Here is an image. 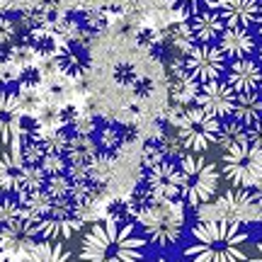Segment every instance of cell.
Masks as SVG:
<instances>
[{"label": "cell", "instance_id": "cell-1", "mask_svg": "<svg viewBox=\"0 0 262 262\" xmlns=\"http://www.w3.org/2000/svg\"><path fill=\"white\" fill-rule=\"evenodd\" d=\"M248 231L233 221H199L192 228L187 260L192 262H245Z\"/></svg>", "mask_w": 262, "mask_h": 262}, {"label": "cell", "instance_id": "cell-2", "mask_svg": "<svg viewBox=\"0 0 262 262\" xmlns=\"http://www.w3.org/2000/svg\"><path fill=\"white\" fill-rule=\"evenodd\" d=\"M143 245L131 224L112 219L95 224L80 245V262H143Z\"/></svg>", "mask_w": 262, "mask_h": 262}, {"label": "cell", "instance_id": "cell-3", "mask_svg": "<svg viewBox=\"0 0 262 262\" xmlns=\"http://www.w3.org/2000/svg\"><path fill=\"white\" fill-rule=\"evenodd\" d=\"M180 168V199L189 206L209 204L219 189L221 172L202 153H187L178 163Z\"/></svg>", "mask_w": 262, "mask_h": 262}, {"label": "cell", "instance_id": "cell-4", "mask_svg": "<svg viewBox=\"0 0 262 262\" xmlns=\"http://www.w3.org/2000/svg\"><path fill=\"white\" fill-rule=\"evenodd\" d=\"M143 235L158 248H170L180 243L185 233V214L175 199H153L139 214Z\"/></svg>", "mask_w": 262, "mask_h": 262}, {"label": "cell", "instance_id": "cell-5", "mask_svg": "<svg viewBox=\"0 0 262 262\" xmlns=\"http://www.w3.org/2000/svg\"><path fill=\"white\" fill-rule=\"evenodd\" d=\"M202 221H233V224H250L257 221V206L250 194V189L231 187L216 202L199 206Z\"/></svg>", "mask_w": 262, "mask_h": 262}, {"label": "cell", "instance_id": "cell-6", "mask_svg": "<svg viewBox=\"0 0 262 262\" xmlns=\"http://www.w3.org/2000/svg\"><path fill=\"white\" fill-rule=\"evenodd\" d=\"M221 175L228 180L231 187H241V189L255 187L262 180V150L253 148L250 143L224 150Z\"/></svg>", "mask_w": 262, "mask_h": 262}, {"label": "cell", "instance_id": "cell-7", "mask_svg": "<svg viewBox=\"0 0 262 262\" xmlns=\"http://www.w3.org/2000/svg\"><path fill=\"white\" fill-rule=\"evenodd\" d=\"M182 73L196 85L211 83V80H221L228 68V58L219 49V44H192V47L182 54Z\"/></svg>", "mask_w": 262, "mask_h": 262}, {"label": "cell", "instance_id": "cell-8", "mask_svg": "<svg viewBox=\"0 0 262 262\" xmlns=\"http://www.w3.org/2000/svg\"><path fill=\"white\" fill-rule=\"evenodd\" d=\"M219 124H221L219 119L202 112L199 107H187L178 119V139L182 148L189 153H204L211 146H216Z\"/></svg>", "mask_w": 262, "mask_h": 262}, {"label": "cell", "instance_id": "cell-9", "mask_svg": "<svg viewBox=\"0 0 262 262\" xmlns=\"http://www.w3.org/2000/svg\"><path fill=\"white\" fill-rule=\"evenodd\" d=\"M41 238L37 233V221L27 216H15L0 224V250L8 257H22Z\"/></svg>", "mask_w": 262, "mask_h": 262}, {"label": "cell", "instance_id": "cell-10", "mask_svg": "<svg viewBox=\"0 0 262 262\" xmlns=\"http://www.w3.org/2000/svg\"><path fill=\"white\" fill-rule=\"evenodd\" d=\"M233 100H235V93L224 80H211V83L196 85L194 107H199V110L206 114H211L219 122L231 117V112H233Z\"/></svg>", "mask_w": 262, "mask_h": 262}, {"label": "cell", "instance_id": "cell-11", "mask_svg": "<svg viewBox=\"0 0 262 262\" xmlns=\"http://www.w3.org/2000/svg\"><path fill=\"white\" fill-rule=\"evenodd\" d=\"M185 27L189 32L192 44H219V39L226 29V19L221 15L219 5L216 8H206L196 12L192 17L185 19Z\"/></svg>", "mask_w": 262, "mask_h": 262}, {"label": "cell", "instance_id": "cell-12", "mask_svg": "<svg viewBox=\"0 0 262 262\" xmlns=\"http://www.w3.org/2000/svg\"><path fill=\"white\" fill-rule=\"evenodd\" d=\"M224 83L228 85L235 95H241V93H260L262 66L257 63L253 56L228 61V68H226V73H224Z\"/></svg>", "mask_w": 262, "mask_h": 262}, {"label": "cell", "instance_id": "cell-13", "mask_svg": "<svg viewBox=\"0 0 262 262\" xmlns=\"http://www.w3.org/2000/svg\"><path fill=\"white\" fill-rule=\"evenodd\" d=\"M25 112L19 107L17 93H12L8 88H0V143L17 148L19 129H22Z\"/></svg>", "mask_w": 262, "mask_h": 262}, {"label": "cell", "instance_id": "cell-14", "mask_svg": "<svg viewBox=\"0 0 262 262\" xmlns=\"http://www.w3.org/2000/svg\"><path fill=\"white\" fill-rule=\"evenodd\" d=\"M54 63L68 78H83L90 71V66H93V56H90V51H88V47H85L83 41L68 39L66 44H61L56 49Z\"/></svg>", "mask_w": 262, "mask_h": 262}, {"label": "cell", "instance_id": "cell-15", "mask_svg": "<svg viewBox=\"0 0 262 262\" xmlns=\"http://www.w3.org/2000/svg\"><path fill=\"white\" fill-rule=\"evenodd\" d=\"M146 187L150 189L153 199H180V168L170 160L153 165Z\"/></svg>", "mask_w": 262, "mask_h": 262}, {"label": "cell", "instance_id": "cell-16", "mask_svg": "<svg viewBox=\"0 0 262 262\" xmlns=\"http://www.w3.org/2000/svg\"><path fill=\"white\" fill-rule=\"evenodd\" d=\"M83 226V221L73 214H66V211H54V214L41 216L37 221V233L41 241H66Z\"/></svg>", "mask_w": 262, "mask_h": 262}, {"label": "cell", "instance_id": "cell-17", "mask_svg": "<svg viewBox=\"0 0 262 262\" xmlns=\"http://www.w3.org/2000/svg\"><path fill=\"white\" fill-rule=\"evenodd\" d=\"M219 49L226 54L228 61L248 58L255 54L257 39H255V34L248 27H226L221 39H219Z\"/></svg>", "mask_w": 262, "mask_h": 262}, {"label": "cell", "instance_id": "cell-18", "mask_svg": "<svg viewBox=\"0 0 262 262\" xmlns=\"http://www.w3.org/2000/svg\"><path fill=\"white\" fill-rule=\"evenodd\" d=\"M29 165L25 163L19 150H5L0 153V189L3 192H17L25 185Z\"/></svg>", "mask_w": 262, "mask_h": 262}, {"label": "cell", "instance_id": "cell-19", "mask_svg": "<svg viewBox=\"0 0 262 262\" xmlns=\"http://www.w3.org/2000/svg\"><path fill=\"white\" fill-rule=\"evenodd\" d=\"M262 0H219V10L226 19V27H250L255 25Z\"/></svg>", "mask_w": 262, "mask_h": 262}, {"label": "cell", "instance_id": "cell-20", "mask_svg": "<svg viewBox=\"0 0 262 262\" xmlns=\"http://www.w3.org/2000/svg\"><path fill=\"white\" fill-rule=\"evenodd\" d=\"M19 262H75L73 253L58 241H39L19 257Z\"/></svg>", "mask_w": 262, "mask_h": 262}, {"label": "cell", "instance_id": "cell-21", "mask_svg": "<svg viewBox=\"0 0 262 262\" xmlns=\"http://www.w3.org/2000/svg\"><path fill=\"white\" fill-rule=\"evenodd\" d=\"M235 122L243 126H253L262 122V93H241L233 100V112H231Z\"/></svg>", "mask_w": 262, "mask_h": 262}, {"label": "cell", "instance_id": "cell-22", "mask_svg": "<svg viewBox=\"0 0 262 262\" xmlns=\"http://www.w3.org/2000/svg\"><path fill=\"white\" fill-rule=\"evenodd\" d=\"M248 143V126H243L241 122H235L233 117L221 119L219 124V136H216V146H221L224 150L238 148Z\"/></svg>", "mask_w": 262, "mask_h": 262}, {"label": "cell", "instance_id": "cell-23", "mask_svg": "<svg viewBox=\"0 0 262 262\" xmlns=\"http://www.w3.org/2000/svg\"><path fill=\"white\" fill-rule=\"evenodd\" d=\"M168 5L172 12H178L180 17H192L196 12H202L206 8H216L219 0H168Z\"/></svg>", "mask_w": 262, "mask_h": 262}, {"label": "cell", "instance_id": "cell-24", "mask_svg": "<svg viewBox=\"0 0 262 262\" xmlns=\"http://www.w3.org/2000/svg\"><path fill=\"white\" fill-rule=\"evenodd\" d=\"M19 37V27L17 22L5 15V12H0V49H10Z\"/></svg>", "mask_w": 262, "mask_h": 262}, {"label": "cell", "instance_id": "cell-25", "mask_svg": "<svg viewBox=\"0 0 262 262\" xmlns=\"http://www.w3.org/2000/svg\"><path fill=\"white\" fill-rule=\"evenodd\" d=\"M39 83H41V68H37V66H22L17 78H15V85L19 90H34Z\"/></svg>", "mask_w": 262, "mask_h": 262}, {"label": "cell", "instance_id": "cell-26", "mask_svg": "<svg viewBox=\"0 0 262 262\" xmlns=\"http://www.w3.org/2000/svg\"><path fill=\"white\" fill-rule=\"evenodd\" d=\"M134 216L139 219V214H136V209L131 206V202H114V204L110 206V219L117 221V224H131Z\"/></svg>", "mask_w": 262, "mask_h": 262}, {"label": "cell", "instance_id": "cell-27", "mask_svg": "<svg viewBox=\"0 0 262 262\" xmlns=\"http://www.w3.org/2000/svg\"><path fill=\"white\" fill-rule=\"evenodd\" d=\"M114 80L119 85H134L139 80V75H136V68L131 63H117L114 66Z\"/></svg>", "mask_w": 262, "mask_h": 262}, {"label": "cell", "instance_id": "cell-28", "mask_svg": "<svg viewBox=\"0 0 262 262\" xmlns=\"http://www.w3.org/2000/svg\"><path fill=\"white\" fill-rule=\"evenodd\" d=\"M248 143H250L253 148H260L262 150V122L253 124V126H248Z\"/></svg>", "mask_w": 262, "mask_h": 262}, {"label": "cell", "instance_id": "cell-29", "mask_svg": "<svg viewBox=\"0 0 262 262\" xmlns=\"http://www.w3.org/2000/svg\"><path fill=\"white\" fill-rule=\"evenodd\" d=\"M41 0H0L3 8H19V10H29V8H37Z\"/></svg>", "mask_w": 262, "mask_h": 262}, {"label": "cell", "instance_id": "cell-30", "mask_svg": "<svg viewBox=\"0 0 262 262\" xmlns=\"http://www.w3.org/2000/svg\"><path fill=\"white\" fill-rule=\"evenodd\" d=\"M131 88H134V90H136L139 95H146V93H150V90H153V85H150L146 78H139V80L131 85Z\"/></svg>", "mask_w": 262, "mask_h": 262}, {"label": "cell", "instance_id": "cell-31", "mask_svg": "<svg viewBox=\"0 0 262 262\" xmlns=\"http://www.w3.org/2000/svg\"><path fill=\"white\" fill-rule=\"evenodd\" d=\"M139 41L143 44V47H148V44H153V41H156V34H153V32H148V29H143V32L139 34Z\"/></svg>", "mask_w": 262, "mask_h": 262}, {"label": "cell", "instance_id": "cell-32", "mask_svg": "<svg viewBox=\"0 0 262 262\" xmlns=\"http://www.w3.org/2000/svg\"><path fill=\"white\" fill-rule=\"evenodd\" d=\"M255 27H257V34L262 39V3H260V10H257V17H255Z\"/></svg>", "mask_w": 262, "mask_h": 262}, {"label": "cell", "instance_id": "cell-33", "mask_svg": "<svg viewBox=\"0 0 262 262\" xmlns=\"http://www.w3.org/2000/svg\"><path fill=\"white\" fill-rule=\"evenodd\" d=\"M250 262H262V241L257 243V250H255V257Z\"/></svg>", "mask_w": 262, "mask_h": 262}, {"label": "cell", "instance_id": "cell-34", "mask_svg": "<svg viewBox=\"0 0 262 262\" xmlns=\"http://www.w3.org/2000/svg\"><path fill=\"white\" fill-rule=\"evenodd\" d=\"M255 56H257V58H255V61H257V63L262 66V41H260V44H257V49H255Z\"/></svg>", "mask_w": 262, "mask_h": 262}, {"label": "cell", "instance_id": "cell-35", "mask_svg": "<svg viewBox=\"0 0 262 262\" xmlns=\"http://www.w3.org/2000/svg\"><path fill=\"white\" fill-rule=\"evenodd\" d=\"M0 262H12V260H10V257H3V255H0Z\"/></svg>", "mask_w": 262, "mask_h": 262}, {"label": "cell", "instance_id": "cell-36", "mask_svg": "<svg viewBox=\"0 0 262 262\" xmlns=\"http://www.w3.org/2000/svg\"><path fill=\"white\" fill-rule=\"evenodd\" d=\"M156 262H172V260H156Z\"/></svg>", "mask_w": 262, "mask_h": 262}, {"label": "cell", "instance_id": "cell-37", "mask_svg": "<svg viewBox=\"0 0 262 262\" xmlns=\"http://www.w3.org/2000/svg\"><path fill=\"white\" fill-rule=\"evenodd\" d=\"M260 93H262V85H260Z\"/></svg>", "mask_w": 262, "mask_h": 262}, {"label": "cell", "instance_id": "cell-38", "mask_svg": "<svg viewBox=\"0 0 262 262\" xmlns=\"http://www.w3.org/2000/svg\"><path fill=\"white\" fill-rule=\"evenodd\" d=\"M0 255H3V250H0Z\"/></svg>", "mask_w": 262, "mask_h": 262}]
</instances>
